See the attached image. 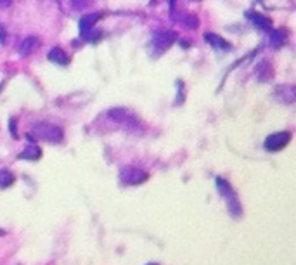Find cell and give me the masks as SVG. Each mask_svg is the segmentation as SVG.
<instances>
[{"label": "cell", "instance_id": "cell-1", "mask_svg": "<svg viewBox=\"0 0 296 265\" xmlns=\"http://www.w3.org/2000/svg\"><path fill=\"white\" fill-rule=\"evenodd\" d=\"M215 182H217L218 193H220L222 198L225 199L227 210L230 211V215H232L234 218H239L242 215V206H241V201H239L236 191H234L232 186H230L229 182H227L225 179H222V177H217L215 179Z\"/></svg>", "mask_w": 296, "mask_h": 265}, {"label": "cell", "instance_id": "cell-2", "mask_svg": "<svg viewBox=\"0 0 296 265\" xmlns=\"http://www.w3.org/2000/svg\"><path fill=\"white\" fill-rule=\"evenodd\" d=\"M108 116H109V120L115 121L116 125H120L121 128L128 130V132H135V130H140V127H142L139 116H137L133 111H130V109H127V108L109 109Z\"/></svg>", "mask_w": 296, "mask_h": 265}, {"label": "cell", "instance_id": "cell-3", "mask_svg": "<svg viewBox=\"0 0 296 265\" xmlns=\"http://www.w3.org/2000/svg\"><path fill=\"white\" fill-rule=\"evenodd\" d=\"M30 137H35L38 141H45L51 144H59L63 141V130L54 123H47V121H40L35 123L30 130Z\"/></svg>", "mask_w": 296, "mask_h": 265}, {"label": "cell", "instance_id": "cell-4", "mask_svg": "<svg viewBox=\"0 0 296 265\" xmlns=\"http://www.w3.org/2000/svg\"><path fill=\"white\" fill-rule=\"evenodd\" d=\"M120 181L123 182L125 186H139L147 181V173L135 168V166H125L120 172Z\"/></svg>", "mask_w": 296, "mask_h": 265}, {"label": "cell", "instance_id": "cell-5", "mask_svg": "<svg viewBox=\"0 0 296 265\" xmlns=\"http://www.w3.org/2000/svg\"><path fill=\"white\" fill-rule=\"evenodd\" d=\"M291 132H275L272 136H269L265 139V142H263V146H265L267 151H270V153H277V151L284 149L287 144L291 142Z\"/></svg>", "mask_w": 296, "mask_h": 265}, {"label": "cell", "instance_id": "cell-6", "mask_svg": "<svg viewBox=\"0 0 296 265\" xmlns=\"http://www.w3.org/2000/svg\"><path fill=\"white\" fill-rule=\"evenodd\" d=\"M175 38H177L175 31H163V33H158L156 36H154L153 46H154V49H156V51L163 52L170 46H172L173 42H175Z\"/></svg>", "mask_w": 296, "mask_h": 265}, {"label": "cell", "instance_id": "cell-7", "mask_svg": "<svg viewBox=\"0 0 296 265\" xmlns=\"http://www.w3.org/2000/svg\"><path fill=\"white\" fill-rule=\"evenodd\" d=\"M40 43H42V42H40L38 36H35V35L26 36V38H24L23 42L19 43V47H18L19 56H21V58H28V56L33 54L36 49L40 47Z\"/></svg>", "mask_w": 296, "mask_h": 265}, {"label": "cell", "instance_id": "cell-8", "mask_svg": "<svg viewBox=\"0 0 296 265\" xmlns=\"http://www.w3.org/2000/svg\"><path fill=\"white\" fill-rule=\"evenodd\" d=\"M275 97L282 103H293L294 101V89L291 85H284V87H277L275 89Z\"/></svg>", "mask_w": 296, "mask_h": 265}, {"label": "cell", "instance_id": "cell-9", "mask_svg": "<svg viewBox=\"0 0 296 265\" xmlns=\"http://www.w3.org/2000/svg\"><path fill=\"white\" fill-rule=\"evenodd\" d=\"M47 58H48V61H52V63H56V64H68L70 63V56H68L66 52H64L63 49H59V47L51 49V52L47 54Z\"/></svg>", "mask_w": 296, "mask_h": 265}, {"label": "cell", "instance_id": "cell-10", "mask_svg": "<svg viewBox=\"0 0 296 265\" xmlns=\"http://www.w3.org/2000/svg\"><path fill=\"white\" fill-rule=\"evenodd\" d=\"M206 42L210 43V46H213L215 49H222V51H229L230 49V43L227 42V40L222 38L220 35H215V33H206L205 35Z\"/></svg>", "mask_w": 296, "mask_h": 265}, {"label": "cell", "instance_id": "cell-11", "mask_svg": "<svg viewBox=\"0 0 296 265\" xmlns=\"http://www.w3.org/2000/svg\"><path fill=\"white\" fill-rule=\"evenodd\" d=\"M40 156H42V151H40L38 146H26V149L23 151L21 154H19V160H28V161H35V160H40Z\"/></svg>", "mask_w": 296, "mask_h": 265}, {"label": "cell", "instance_id": "cell-12", "mask_svg": "<svg viewBox=\"0 0 296 265\" xmlns=\"http://www.w3.org/2000/svg\"><path fill=\"white\" fill-rule=\"evenodd\" d=\"M248 18L251 19V23H253L255 26L262 28V30L270 28V19L265 18V16H262V14H258V12H248Z\"/></svg>", "mask_w": 296, "mask_h": 265}, {"label": "cell", "instance_id": "cell-13", "mask_svg": "<svg viewBox=\"0 0 296 265\" xmlns=\"http://www.w3.org/2000/svg\"><path fill=\"white\" fill-rule=\"evenodd\" d=\"M103 18V12H92V14H87L82 18V23H80V26H82V30H87V28L94 26V24L99 21V19Z\"/></svg>", "mask_w": 296, "mask_h": 265}, {"label": "cell", "instance_id": "cell-14", "mask_svg": "<svg viewBox=\"0 0 296 265\" xmlns=\"http://www.w3.org/2000/svg\"><path fill=\"white\" fill-rule=\"evenodd\" d=\"M14 175L7 170H0V187H9L14 184Z\"/></svg>", "mask_w": 296, "mask_h": 265}, {"label": "cell", "instance_id": "cell-15", "mask_svg": "<svg viewBox=\"0 0 296 265\" xmlns=\"http://www.w3.org/2000/svg\"><path fill=\"white\" fill-rule=\"evenodd\" d=\"M182 24H184V26H187V28H190V30H194V28H198V24H200V19H198L194 14H187L184 18V21H182Z\"/></svg>", "mask_w": 296, "mask_h": 265}, {"label": "cell", "instance_id": "cell-16", "mask_svg": "<svg viewBox=\"0 0 296 265\" xmlns=\"http://www.w3.org/2000/svg\"><path fill=\"white\" fill-rule=\"evenodd\" d=\"M70 2L76 7V9H82L85 4H87V0H70Z\"/></svg>", "mask_w": 296, "mask_h": 265}, {"label": "cell", "instance_id": "cell-17", "mask_svg": "<svg viewBox=\"0 0 296 265\" xmlns=\"http://www.w3.org/2000/svg\"><path fill=\"white\" fill-rule=\"evenodd\" d=\"M11 132H12V137H18V134H16V121L14 120H11Z\"/></svg>", "mask_w": 296, "mask_h": 265}, {"label": "cell", "instance_id": "cell-18", "mask_svg": "<svg viewBox=\"0 0 296 265\" xmlns=\"http://www.w3.org/2000/svg\"><path fill=\"white\" fill-rule=\"evenodd\" d=\"M0 43H6V36H4V28L0 26Z\"/></svg>", "mask_w": 296, "mask_h": 265}, {"label": "cell", "instance_id": "cell-19", "mask_svg": "<svg viewBox=\"0 0 296 265\" xmlns=\"http://www.w3.org/2000/svg\"><path fill=\"white\" fill-rule=\"evenodd\" d=\"M11 0H0V6H9Z\"/></svg>", "mask_w": 296, "mask_h": 265}, {"label": "cell", "instance_id": "cell-20", "mask_svg": "<svg viewBox=\"0 0 296 265\" xmlns=\"http://www.w3.org/2000/svg\"><path fill=\"white\" fill-rule=\"evenodd\" d=\"M147 265H160V263H154V262H153V263H147Z\"/></svg>", "mask_w": 296, "mask_h": 265}]
</instances>
